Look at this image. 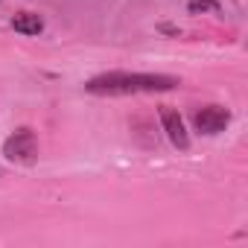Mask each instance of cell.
Masks as SVG:
<instances>
[{"instance_id":"cell-2","label":"cell","mask_w":248,"mask_h":248,"mask_svg":"<svg viewBox=\"0 0 248 248\" xmlns=\"http://www.w3.org/2000/svg\"><path fill=\"white\" fill-rule=\"evenodd\" d=\"M3 155L15 164H32L38 155V143H35V132L32 129H18L6 138L3 143Z\"/></svg>"},{"instance_id":"cell-4","label":"cell","mask_w":248,"mask_h":248,"mask_svg":"<svg viewBox=\"0 0 248 248\" xmlns=\"http://www.w3.org/2000/svg\"><path fill=\"white\" fill-rule=\"evenodd\" d=\"M161 123H164V132H167V138H170V143L175 149H190V135H187L184 120H181V114L175 108L161 105Z\"/></svg>"},{"instance_id":"cell-5","label":"cell","mask_w":248,"mask_h":248,"mask_svg":"<svg viewBox=\"0 0 248 248\" xmlns=\"http://www.w3.org/2000/svg\"><path fill=\"white\" fill-rule=\"evenodd\" d=\"M12 27H15V32H21V35H38V32L44 30V21H41L38 15H32V12H21V15L12 18Z\"/></svg>"},{"instance_id":"cell-6","label":"cell","mask_w":248,"mask_h":248,"mask_svg":"<svg viewBox=\"0 0 248 248\" xmlns=\"http://www.w3.org/2000/svg\"><path fill=\"white\" fill-rule=\"evenodd\" d=\"M187 9H190V15H199V12L219 9V6H216V0H190V3H187Z\"/></svg>"},{"instance_id":"cell-1","label":"cell","mask_w":248,"mask_h":248,"mask_svg":"<svg viewBox=\"0 0 248 248\" xmlns=\"http://www.w3.org/2000/svg\"><path fill=\"white\" fill-rule=\"evenodd\" d=\"M181 79L170 73H129V70H111L99 73L85 82L88 93L99 96H123V93H155V91H172L178 88Z\"/></svg>"},{"instance_id":"cell-3","label":"cell","mask_w":248,"mask_h":248,"mask_svg":"<svg viewBox=\"0 0 248 248\" xmlns=\"http://www.w3.org/2000/svg\"><path fill=\"white\" fill-rule=\"evenodd\" d=\"M228 123H231V114H228V108H222V105H204V108H199V111L193 114V126H196L202 135H219Z\"/></svg>"}]
</instances>
